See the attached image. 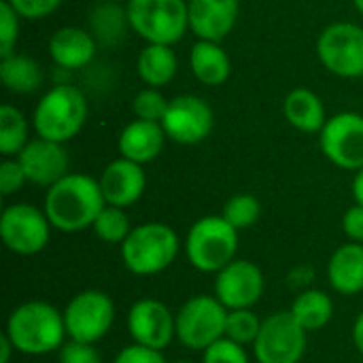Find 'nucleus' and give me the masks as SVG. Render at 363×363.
Here are the masks:
<instances>
[{
    "label": "nucleus",
    "mask_w": 363,
    "mask_h": 363,
    "mask_svg": "<svg viewBox=\"0 0 363 363\" xmlns=\"http://www.w3.org/2000/svg\"><path fill=\"white\" fill-rule=\"evenodd\" d=\"M106 206L100 181L87 174H66L47 189L45 215L60 232L74 234L91 228L100 211Z\"/></svg>",
    "instance_id": "obj_1"
},
{
    "label": "nucleus",
    "mask_w": 363,
    "mask_h": 363,
    "mask_svg": "<svg viewBox=\"0 0 363 363\" xmlns=\"http://www.w3.org/2000/svg\"><path fill=\"white\" fill-rule=\"evenodd\" d=\"M4 334L11 338L17 353L30 357H40L60 351L64 338L68 336L64 313L43 300L19 304L9 315Z\"/></svg>",
    "instance_id": "obj_2"
},
{
    "label": "nucleus",
    "mask_w": 363,
    "mask_h": 363,
    "mask_svg": "<svg viewBox=\"0 0 363 363\" xmlns=\"http://www.w3.org/2000/svg\"><path fill=\"white\" fill-rule=\"evenodd\" d=\"M181 249L177 232L166 223H140L121 242L125 268L136 277H153L172 266Z\"/></svg>",
    "instance_id": "obj_3"
},
{
    "label": "nucleus",
    "mask_w": 363,
    "mask_h": 363,
    "mask_svg": "<svg viewBox=\"0 0 363 363\" xmlns=\"http://www.w3.org/2000/svg\"><path fill=\"white\" fill-rule=\"evenodd\" d=\"M32 119L40 138L64 145L74 138L87 121L85 96L74 85H55L38 100Z\"/></svg>",
    "instance_id": "obj_4"
},
{
    "label": "nucleus",
    "mask_w": 363,
    "mask_h": 363,
    "mask_svg": "<svg viewBox=\"0 0 363 363\" xmlns=\"http://www.w3.org/2000/svg\"><path fill=\"white\" fill-rule=\"evenodd\" d=\"M130 28L153 45H174L189 28L185 0H130L125 6Z\"/></svg>",
    "instance_id": "obj_5"
},
{
    "label": "nucleus",
    "mask_w": 363,
    "mask_h": 363,
    "mask_svg": "<svg viewBox=\"0 0 363 363\" xmlns=\"http://www.w3.org/2000/svg\"><path fill=\"white\" fill-rule=\"evenodd\" d=\"M189 264L208 274H217L230 262L236 259L238 251V230H234L221 215H208L198 219L185 242Z\"/></svg>",
    "instance_id": "obj_6"
},
{
    "label": "nucleus",
    "mask_w": 363,
    "mask_h": 363,
    "mask_svg": "<svg viewBox=\"0 0 363 363\" xmlns=\"http://www.w3.org/2000/svg\"><path fill=\"white\" fill-rule=\"evenodd\" d=\"M228 313L217 296H194L177 313V338L191 351H204L225 336Z\"/></svg>",
    "instance_id": "obj_7"
},
{
    "label": "nucleus",
    "mask_w": 363,
    "mask_h": 363,
    "mask_svg": "<svg viewBox=\"0 0 363 363\" xmlns=\"http://www.w3.org/2000/svg\"><path fill=\"white\" fill-rule=\"evenodd\" d=\"M113 321L115 304L104 291L98 289L77 294L64 308V323L70 340L96 345L111 332Z\"/></svg>",
    "instance_id": "obj_8"
},
{
    "label": "nucleus",
    "mask_w": 363,
    "mask_h": 363,
    "mask_svg": "<svg viewBox=\"0 0 363 363\" xmlns=\"http://www.w3.org/2000/svg\"><path fill=\"white\" fill-rule=\"evenodd\" d=\"M253 347L259 363H300L306 351V330L291 311H279L262 321Z\"/></svg>",
    "instance_id": "obj_9"
},
{
    "label": "nucleus",
    "mask_w": 363,
    "mask_h": 363,
    "mask_svg": "<svg viewBox=\"0 0 363 363\" xmlns=\"http://www.w3.org/2000/svg\"><path fill=\"white\" fill-rule=\"evenodd\" d=\"M317 55L338 77H363V28L349 21L328 26L317 40Z\"/></svg>",
    "instance_id": "obj_10"
},
{
    "label": "nucleus",
    "mask_w": 363,
    "mask_h": 363,
    "mask_svg": "<svg viewBox=\"0 0 363 363\" xmlns=\"http://www.w3.org/2000/svg\"><path fill=\"white\" fill-rule=\"evenodd\" d=\"M51 221L45 211L32 204H11L0 217V236L9 251L17 255H36L49 245Z\"/></svg>",
    "instance_id": "obj_11"
},
{
    "label": "nucleus",
    "mask_w": 363,
    "mask_h": 363,
    "mask_svg": "<svg viewBox=\"0 0 363 363\" xmlns=\"http://www.w3.org/2000/svg\"><path fill=\"white\" fill-rule=\"evenodd\" d=\"M325 157L345 170L363 168V117L357 113H338L325 121L321 136Z\"/></svg>",
    "instance_id": "obj_12"
},
{
    "label": "nucleus",
    "mask_w": 363,
    "mask_h": 363,
    "mask_svg": "<svg viewBox=\"0 0 363 363\" xmlns=\"http://www.w3.org/2000/svg\"><path fill=\"white\" fill-rule=\"evenodd\" d=\"M128 332L134 345L164 351L177 336V315L153 298H143L128 313Z\"/></svg>",
    "instance_id": "obj_13"
},
{
    "label": "nucleus",
    "mask_w": 363,
    "mask_h": 363,
    "mask_svg": "<svg viewBox=\"0 0 363 363\" xmlns=\"http://www.w3.org/2000/svg\"><path fill=\"white\" fill-rule=\"evenodd\" d=\"M215 117L211 106L191 94L177 96L170 100L168 111L162 119V128L166 136L179 145H198L213 130Z\"/></svg>",
    "instance_id": "obj_14"
},
{
    "label": "nucleus",
    "mask_w": 363,
    "mask_h": 363,
    "mask_svg": "<svg viewBox=\"0 0 363 363\" xmlns=\"http://www.w3.org/2000/svg\"><path fill=\"white\" fill-rule=\"evenodd\" d=\"M215 296L228 311L253 308L264 296V274L249 259H234L215 277Z\"/></svg>",
    "instance_id": "obj_15"
},
{
    "label": "nucleus",
    "mask_w": 363,
    "mask_h": 363,
    "mask_svg": "<svg viewBox=\"0 0 363 363\" xmlns=\"http://www.w3.org/2000/svg\"><path fill=\"white\" fill-rule=\"evenodd\" d=\"M17 160L28 177V183L40 187H51L68 174V153L62 143H53L40 136L30 140L19 151Z\"/></svg>",
    "instance_id": "obj_16"
},
{
    "label": "nucleus",
    "mask_w": 363,
    "mask_h": 363,
    "mask_svg": "<svg viewBox=\"0 0 363 363\" xmlns=\"http://www.w3.org/2000/svg\"><path fill=\"white\" fill-rule=\"evenodd\" d=\"M100 187L104 194L106 204L128 208L140 200L147 187V177L143 170V164H136L132 160H115L111 162L100 177Z\"/></svg>",
    "instance_id": "obj_17"
},
{
    "label": "nucleus",
    "mask_w": 363,
    "mask_h": 363,
    "mask_svg": "<svg viewBox=\"0 0 363 363\" xmlns=\"http://www.w3.org/2000/svg\"><path fill=\"white\" fill-rule=\"evenodd\" d=\"M189 30L200 40H223L236 26L238 0H189Z\"/></svg>",
    "instance_id": "obj_18"
},
{
    "label": "nucleus",
    "mask_w": 363,
    "mask_h": 363,
    "mask_svg": "<svg viewBox=\"0 0 363 363\" xmlns=\"http://www.w3.org/2000/svg\"><path fill=\"white\" fill-rule=\"evenodd\" d=\"M166 138L168 136L162 123L134 119L121 130L117 145H119L121 157L132 160L136 164H147V162H153L162 153Z\"/></svg>",
    "instance_id": "obj_19"
},
{
    "label": "nucleus",
    "mask_w": 363,
    "mask_h": 363,
    "mask_svg": "<svg viewBox=\"0 0 363 363\" xmlns=\"http://www.w3.org/2000/svg\"><path fill=\"white\" fill-rule=\"evenodd\" d=\"M49 55L57 66L79 70L94 60L96 40L83 28H60L49 40Z\"/></svg>",
    "instance_id": "obj_20"
},
{
    "label": "nucleus",
    "mask_w": 363,
    "mask_h": 363,
    "mask_svg": "<svg viewBox=\"0 0 363 363\" xmlns=\"http://www.w3.org/2000/svg\"><path fill=\"white\" fill-rule=\"evenodd\" d=\"M330 285L342 296H355L363 291V245L349 242L334 251L328 264Z\"/></svg>",
    "instance_id": "obj_21"
},
{
    "label": "nucleus",
    "mask_w": 363,
    "mask_h": 363,
    "mask_svg": "<svg viewBox=\"0 0 363 363\" xmlns=\"http://www.w3.org/2000/svg\"><path fill=\"white\" fill-rule=\"evenodd\" d=\"M189 66L194 77L204 85H221L228 81L232 72L230 55L223 51L219 43L198 40L189 53Z\"/></svg>",
    "instance_id": "obj_22"
},
{
    "label": "nucleus",
    "mask_w": 363,
    "mask_h": 363,
    "mask_svg": "<svg viewBox=\"0 0 363 363\" xmlns=\"http://www.w3.org/2000/svg\"><path fill=\"white\" fill-rule=\"evenodd\" d=\"M283 113L285 119L300 132H321L328 117H325V106L321 98L304 87H298L289 91V96L283 102Z\"/></svg>",
    "instance_id": "obj_23"
},
{
    "label": "nucleus",
    "mask_w": 363,
    "mask_h": 363,
    "mask_svg": "<svg viewBox=\"0 0 363 363\" xmlns=\"http://www.w3.org/2000/svg\"><path fill=\"white\" fill-rule=\"evenodd\" d=\"M177 68H179V60L170 45L149 43L136 60V72L149 87L168 85L174 79Z\"/></svg>",
    "instance_id": "obj_24"
},
{
    "label": "nucleus",
    "mask_w": 363,
    "mask_h": 363,
    "mask_svg": "<svg viewBox=\"0 0 363 363\" xmlns=\"http://www.w3.org/2000/svg\"><path fill=\"white\" fill-rule=\"evenodd\" d=\"M0 79L13 94H32L43 85V70L32 57L11 53L0 60Z\"/></svg>",
    "instance_id": "obj_25"
},
{
    "label": "nucleus",
    "mask_w": 363,
    "mask_h": 363,
    "mask_svg": "<svg viewBox=\"0 0 363 363\" xmlns=\"http://www.w3.org/2000/svg\"><path fill=\"white\" fill-rule=\"evenodd\" d=\"M294 319L306 330L317 332L325 328L334 317V302L325 291L319 289H304L298 294V298L291 304Z\"/></svg>",
    "instance_id": "obj_26"
},
{
    "label": "nucleus",
    "mask_w": 363,
    "mask_h": 363,
    "mask_svg": "<svg viewBox=\"0 0 363 363\" xmlns=\"http://www.w3.org/2000/svg\"><path fill=\"white\" fill-rule=\"evenodd\" d=\"M28 145V121L11 104L0 106V153L4 157L19 155V151Z\"/></svg>",
    "instance_id": "obj_27"
},
{
    "label": "nucleus",
    "mask_w": 363,
    "mask_h": 363,
    "mask_svg": "<svg viewBox=\"0 0 363 363\" xmlns=\"http://www.w3.org/2000/svg\"><path fill=\"white\" fill-rule=\"evenodd\" d=\"M91 230L102 242H108V245H121L128 238V234L132 232L130 219L123 213V208L113 206V204H106L100 211V215L96 217Z\"/></svg>",
    "instance_id": "obj_28"
},
{
    "label": "nucleus",
    "mask_w": 363,
    "mask_h": 363,
    "mask_svg": "<svg viewBox=\"0 0 363 363\" xmlns=\"http://www.w3.org/2000/svg\"><path fill=\"white\" fill-rule=\"evenodd\" d=\"M259 215H262V206H259L257 198L251 196V194H236V196H232L225 202L223 213H221V217L234 230H238V232L255 225L257 219H259Z\"/></svg>",
    "instance_id": "obj_29"
},
{
    "label": "nucleus",
    "mask_w": 363,
    "mask_h": 363,
    "mask_svg": "<svg viewBox=\"0 0 363 363\" xmlns=\"http://www.w3.org/2000/svg\"><path fill=\"white\" fill-rule=\"evenodd\" d=\"M259 330H262V321L257 319V315L251 308H238V311L228 313L225 338L245 347V345L255 342V338L259 336Z\"/></svg>",
    "instance_id": "obj_30"
},
{
    "label": "nucleus",
    "mask_w": 363,
    "mask_h": 363,
    "mask_svg": "<svg viewBox=\"0 0 363 363\" xmlns=\"http://www.w3.org/2000/svg\"><path fill=\"white\" fill-rule=\"evenodd\" d=\"M168 104L170 102L157 91V87H147V89L138 91L136 98L132 100V111H134L136 119L162 123V119L168 111Z\"/></svg>",
    "instance_id": "obj_31"
},
{
    "label": "nucleus",
    "mask_w": 363,
    "mask_h": 363,
    "mask_svg": "<svg viewBox=\"0 0 363 363\" xmlns=\"http://www.w3.org/2000/svg\"><path fill=\"white\" fill-rule=\"evenodd\" d=\"M202 363H249V357L242 345L223 336L202 351Z\"/></svg>",
    "instance_id": "obj_32"
},
{
    "label": "nucleus",
    "mask_w": 363,
    "mask_h": 363,
    "mask_svg": "<svg viewBox=\"0 0 363 363\" xmlns=\"http://www.w3.org/2000/svg\"><path fill=\"white\" fill-rule=\"evenodd\" d=\"M19 34V13L11 6L9 0L0 2V57L13 53Z\"/></svg>",
    "instance_id": "obj_33"
},
{
    "label": "nucleus",
    "mask_w": 363,
    "mask_h": 363,
    "mask_svg": "<svg viewBox=\"0 0 363 363\" xmlns=\"http://www.w3.org/2000/svg\"><path fill=\"white\" fill-rule=\"evenodd\" d=\"M57 363H102V359L94 345L68 340L57 351Z\"/></svg>",
    "instance_id": "obj_34"
},
{
    "label": "nucleus",
    "mask_w": 363,
    "mask_h": 363,
    "mask_svg": "<svg viewBox=\"0 0 363 363\" xmlns=\"http://www.w3.org/2000/svg\"><path fill=\"white\" fill-rule=\"evenodd\" d=\"M28 183V177L19 164V160H4L0 164V194L11 196L19 191Z\"/></svg>",
    "instance_id": "obj_35"
},
{
    "label": "nucleus",
    "mask_w": 363,
    "mask_h": 363,
    "mask_svg": "<svg viewBox=\"0 0 363 363\" xmlns=\"http://www.w3.org/2000/svg\"><path fill=\"white\" fill-rule=\"evenodd\" d=\"M9 2L19 13V17L26 19H43L62 4V0H9Z\"/></svg>",
    "instance_id": "obj_36"
},
{
    "label": "nucleus",
    "mask_w": 363,
    "mask_h": 363,
    "mask_svg": "<svg viewBox=\"0 0 363 363\" xmlns=\"http://www.w3.org/2000/svg\"><path fill=\"white\" fill-rule=\"evenodd\" d=\"M113 363H168L164 359L162 351H155V349H147V347H140V345H130L125 347Z\"/></svg>",
    "instance_id": "obj_37"
},
{
    "label": "nucleus",
    "mask_w": 363,
    "mask_h": 363,
    "mask_svg": "<svg viewBox=\"0 0 363 363\" xmlns=\"http://www.w3.org/2000/svg\"><path fill=\"white\" fill-rule=\"evenodd\" d=\"M342 230L351 238V242H362L363 245V206L355 204L351 206L345 217H342Z\"/></svg>",
    "instance_id": "obj_38"
},
{
    "label": "nucleus",
    "mask_w": 363,
    "mask_h": 363,
    "mask_svg": "<svg viewBox=\"0 0 363 363\" xmlns=\"http://www.w3.org/2000/svg\"><path fill=\"white\" fill-rule=\"evenodd\" d=\"M313 281H315V268L308 266V264H300V266L291 268L289 274H287V283L294 289H302L304 291Z\"/></svg>",
    "instance_id": "obj_39"
},
{
    "label": "nucleus",
    "mask_w": 363,
    "mask_h": 363,
    "mask_svg": "<svg viewBox=\"0 0 363 363\" xmlns=\"http://www.w3.org/2000/svg\"><path fill=\"white\" fill-rule=\"evenodd\" d=\"M15 353V347L11 342V338L6 334L0 336V363H9L11 362V355Z\"/></svg>",
    "instance_id": "obj_40"
},
{
    "label": "nucleus",
    "mask_w": 363,
    "mask_h": 363,
    "mask_svg": "<svg viewBox=\"0 0 363 363\" xmlns=\"http://www.w3.org/2000/svg\"><path fill=\"white\" fill-rule=\"evenodd\" d=\"M353 342H355V349L363 355V313L355 319V325H353Z\"/></svg>",
    "instance_id": "obj_41"
},
{
    "label": "nucleus",
    "mask_w": 363,
    "mask_h": 363,
    "mask_svg": "<svg viewBox=\"0 0 363 363\" xmlns=\"http://www.w3.org/2000/svg\"><path fill=\"white\" fill-rule=\"evenodd\" d=\"M353 198H355V204L363 206V168L357 170V174L353 179Z\"/></svg>",
    "instance_id": "obj_42"
},
{
    "label": "nucleus",
    "mask_w": 363,
    "mask_h": 363,
    "mask_svg": "<svg viewBox=\"0 0 363 363\" xmlns=\"http://www.w3.org/2000/svg\"><path fill=\"white\" fill-rule=\"evenodd\" d=\"M353 4L357 6V11L363 15V0H353Z\"/></svg>",
    "instance_id": "obj_43"
},
{
    "label": "nucleus",
    "mask_w": 363,
    "mask_h": 363,
    "mask_svg": "<svg viewBox=\"0 0 363 363\" xmlns=\"http://www.w3.org/2000/svg\"><path fill=\"white\" fill-rule=\"evenodd\" d=\"M174 363H191V362H174Z\"/></svg>",
    "instance_id": "obj_44"
}]
</instances>
